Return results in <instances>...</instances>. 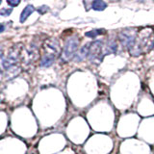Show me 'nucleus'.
I'll list each match as a JSON object with an SVG mask.
<instances>
[{"label": "nucleus", "mask_w": 154, "mask_h": 154, "mask_svg": "<svg viewBox=\"0 0 154 154\" xmlns=\"http://www.w3.org/2000/svg\"><path fill=\"white\" fill-rule=\"evenodd\" d=\"M154 46V30L152 28H142L137 31L132 47L128 50L132 56H140L149 52Z\"/></svg>", "instance_id": "f257e3e1"}, {"label": "nucleus", "mask_w": 154, "mask_h": 154, "mask_svg": "<svg viewBox=\"0 0 154 154\" xmlns=\"http://www.w3.org/2000/svg\"><path fill=\"white\" fill-rule=\"evenodd\" d=\"M61 53V47L60 42H58L56 38H47L42 43V57H47L52 58V59H56V58L60 55Z\"/></svg>", "instance_id": "f03ea898"}, {"label": "nucleus", "mask_w": 154, "mask_h": 154, "mask_svg": "<svg viewBox=\"0 0 154 154\" xmlns=\"http://www.w3.org/2000/svg\"><path fill=\"white\" fill-rule=\"evenodd\" d=\"M79 46V40L78 38H69L64 46L61 53V61L63 63H66L69 60H71L76 54V51Z\"/></svg>", "instance_id": "7ed1b4c3"}, {"label": "nucleus", "mask_w": 154, "mask_h": 154, "mask_svg": "<svg viewBox=\"0 0 154 154\" xmlns=\"http://www.w3.org/2000/svg\"><path fill=\"white\" fill-rule=\"evenodd\" d=\"M102 48L103 43L101 41H94L90 43V49H89V55L88 58L91 63L98 64L103 59L102 54Z\"/></svg>", "instance_id": "20e7f679"}, {"label": "nucleus", "mask_w": 154, "mask_h": 154, "mask_svg": "<svg viewBox=\"0 0 154 154\" xmlns=\"http://www.w3.org/2000/svg\"><path fill=\"white\" fill-rule=\"evenodd\" d=\"M137 29L135 28H128L122 30L119 34V38L122 45L126 48V49H130L132 47L133 43L135 42V38H136L137 35Z\"/></svg>", "instance_id": "39448f33"}, {"label": "nucleus", "mask_w": 154, "mask_h": 154, "mask_svg": "<svg viewBox=\"0 0 154 154\" xmlns=\"http://www.w3.org/2000/svg\"><path fill=\"white\" fill-rule=\"evenodd\" d=\"M118 50V43L114 40H110L107 42L105 45H103L102 48V54L103 56L109 55V54H115Z\"/></svg>", "instance_id": "423d86ee"}, {"label": "nucleus", "mask_w": 154, "mask_h": 154, "mask_svg": "<svg viewBox=\"0 0 154 154\" xmlns=\"http://www.w3.org/2000/svg\"><path fill=\"white\" fill-rule=\"evenodd\" d=\"M89 49H90V42L85 45L81 49L76 53L75 56L73 57V59L75 62H82L85 60L89 55Z\"/></svg>", "instance_id": "0eeeda50"}, {"label": "nucleus", "mask_w": 154, "mask_h": 154, "mask_svg": "<svg viewBox=\"0 0 154 154\" xmlns=\"http://www.w3.org/2000/svg\"><path fill=\"white\" fill-rule=\"evenodd\" d=\"M21 72V69L17 66H11L10 69H8L5 72V79L6 80H12L14 78H16V77Z\"/></svg>", "instance_id": "6e6552de"}, {"label": "nucleus", "mask_w": 154, "mask_h": 154, "mask_svg": "<svg viewBox=\"0 0 154 154\" xmlns=\"http://www.w3.org/2000/svg\"><path fill=\"white\" fill-rule=\"evenodd\" d=\"M34 11H35V8H34L33 5H27V6L23 9V11L20 14V22L22 23L25 21Z\"/></svg>", "instance_id": "1a4fd4ad"}, {"label": "nucleus", "mask_w": 154, "mask_h": 154, "mask_svg": "<svg viewBox=\"0 0 154 154\" xmlns=\"http://www.w3.org/2000/svg\"><path fill=\"white\" fill-rule=\"evenodd\" d=\"M107 3L101 1V0H95V1L91 3V9L94 10V11H103V10L107 8Z\"/></svg>", "instance_id": "9d476101"}, {"label": "nucleus", "mask_w": 154, "mask_h": 154, "mask_svg": "<svg viewBox=\"0 0 154 154\" xmlns=\"http://www.w3.org/2000/svg\"><path fill=\"white\" fill-rule=\"evenodd\" d=\"M105 33H106V30H104V29H94V30L86 32L85 35L87 37L91 38H94L99 35H103V34H105Z\"/></svg>", "instance_id": "9b49d317"}, {"label": "nucleus", "mask_w": 154, "mask_h": 154, "mask_svg": "<svg viewBox=\"0 0 154 154\" xmlns=\"http://www.w3.org/2000/svg\"><path fill=\"white\" fill-rule=\"evenodd\" d=\"M12 12H13V9H12V8H10V9L4 8V9H2V10H1V11H0V16L8 17V16H10V14H12Z\"/></svg>", "instance_id": "f8f14e48"}, {"label": "nucleus", "mask_w": 154, "mask_h": 154, "mask_svg": "<svg viewBox=\"0 0 154 154\" xmlns=\"http://www.w3.org/2000/svg\"><path fill=\"white\" fill-rule=\"evenodd\" d=\"M7 3L11 7H16V6H17V5H19L20 1H18V0H7Z\"/></svg>", "instance_id": "ddd939ff"}, {"label": "nucleus", "mask_w": 154, "mask_h": 154, "mask_svg": "<svg viewBox=\"0 0 154 154\" xmlns=\"http://www.w3.org/2000/svg\"><path fill=\"white\" fill-rule=\"evenodd\" d=\"M47 10H48V7L45 6V5H43V6H42V7H40V8L38 9V12L42 14H45L47 11Z\"/></svg>", "instance_id": "4468645a"}, {"label": "nucleus", "mask_w": 154, "mask_h": 154, "mask_svg": "<svg viewBox=\"0 0 154 154\" xmlns=\"http://www.w3.org/2000/svg\"><path fill=\"white\" fill-rule=\"evenodd\" d=\"M4 29H5L4 25H2V24H0V33H2V32L4 31Z\"/></svg>", "instance_id": "2eb2a0df"}, {"label": "nucleus", "mask_w": 154, "mask_h": 154, "mask_svg": "<svg viewBox=\"0 0 154 154\" xmlns=\"http://www.w3.org/2000/svg\"><path fill=\"white\" fill-rule=\"evenodd\" d=\"M2 77H3V75H2V72L0 71V82L2 81Z\"/></svg>", "instance_id": "dca6fc26"}, {"label": "nucleus", "mask_w": 154, "mask_h": 154, "mask_svg": "<svg viewBox=\"0 0 154 154\" xmlns=\"http://www.w3.org/2000/svg\"><path fill=\"white\" fill-rule=\"evenodd\" d=\"M2 3V1H1V0H0V4H1Z\"/></svg>", "instance_id": "f3484780"}]
</instances>
